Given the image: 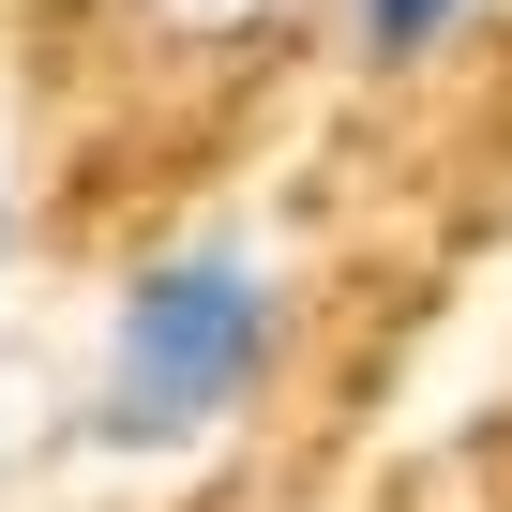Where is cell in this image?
<instances>
[{
	"label": "cell",
	"instance_id": "obj_4",
	"mask_svg": "<svg viewBox=\"0 0 512 512\" xmlns=\"http://www.w3.org/2000/svg\"><path fill=\"white\" fill-rule=\"evenodd\" d=\"M0 256H16V211H0Z\"/></svg>",
	"mask_w": 512,
	"mask_h": 512
},
{
	"label": "cell",
	"instance_id": "obj_2",
	"mask_svg": "<svg viewBox=\"0 0 512 512\" xmlns=\"http://www.w3.org/2000/svg\"><path fill=\"white\" fill-rule=\"evenodd\" d=\"M467 16H482V0H362L347 31H362V61H377V76H407V61H437Z\"/></svg>",
	"mask_w": 512,
	"mask_h": 512
},
{
	"label": "cell",
	"instance_id": "obj_1",
	"mask_svg": "<svg viewBox=\"0 0 512 512\" xmlns=\"http://www.w3.org/2000/svg\"><path fill=\"white\" fill-rule=\"evenodd\" d=\"M256 377H272V272L241 241H181L106 317V392L76 407L91 452H196Z\"/></svg>",
	"mask_w": 512,
	"mask_h": 512
},
{
	"label": "cell",
	"instance_id": "obj_3",
	"mask_svg": "<svg viewBox=\"0 0 512 512\" xmlns=\"http://www.w3.org/2000/svg\"><path fill=\"white\" fill-rule=\"evenodd\" d=\"M287 0H151V31H196V46H241V31H272Z\"/></svg>",
	"mask_w": 512,
	"mask_h": 512
}]
</instances>
